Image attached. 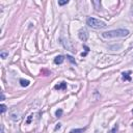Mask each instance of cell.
Returning <instances> with one entry per match:
<instances>
[{"label": "cell", "instance_id": "21", "mask_svg": "<svg viewBox=\"0 0 133 133\" xmlns=\"http://www.w3.org/2000/svg\"><path fill=\"white\" fill-rule=\"evenodd\" d=\"M132 14H133V12H132Z\"/></svg>", "mask_w": 133, "mask_h": 133}, {"label": "cell", "instance_id": "10", "mask_svg": "<svg viewBox=\"0 0 133 133\" xmlns=\"http://www.w3.org/2000/svg\"><path fill=\"white\" fill-rule=\"evenodd\" d=\"M93 4L95 5V9L97 10L100 9V7H101V2L100 1H93Z\"/></svg>", "mask_w": 133, "mask_h": 133}, {"label": "cell", "instance_id": "11", "mask_svg": "<svg viewBox=\"0 0 133 133\" xmlns=\"http://www.w3.org/2000/svg\"><path fill=\"white\" fill-rule=\"evenodd\" d=\"M118 130H119V125L116 124V125H114V127L108 133H116V132H118Z\"/></svg>", "mask_w": 133, "mask_h": 133}, {"label": "cell", "instance_id": "4", "mask_svg": "<svg viewBox=\"0 0 133 133\" xmlns=\"http://www.w3.org/2000/svg\"><path fill=\"white\" fill-rule=\"evenodd\" d=\"M54 88H55V90H66L67 88V83L64 81H62V82L59 83V84H56L55 86H54Z\"/></svg>", "mask_w": 133, "mask_h": 133}, {"label": "cell", "instance_id": "1", "mask_svg": "<svg viewBox=\"0 0 133 133\" xmlns=\"http://www.w3.org/2000/svg\"><path fill=\"white\" fill-rule=\"evenodd\" d=\"M129 34V30L127 29H116L106 31L102 33V36L104 39H112V38H125Z\"/></svg>", "mask_w": 133, "mask_h": 133}, {"label": "cell", "instance_id": "15", "mask_svg": "<svg viewBox=\"0 0 133 133\" xmlns=\"http://www.w3.org/2000/svg\"><path fill=\"white\" fill-rule=\"evenodd\" d=\"M67 58H68V59H69V60H70V61H71V62H72V64H76V61H75V59H74V58H73V57H72V56H70V55H67Z\"/></svg>", "mask_w": 133, "mask_h": 133}, {"label": "cell", "instance_id": "5", "mask_svg": "<svg viewBox=\"0 0 133 133\" xmlns=\"http://www.w3.org/2000/svg\"><path fill=\"white\" fill-rule=\"evenodd\" d=\"M64 60V57L62 55H58V56H56L55 58H54V62H55V64H62V61Z\"/></svg>", "mask_w": 133, "mask_h": 133}, {"label": "cell", "instance_id": "7", "mask_svg": "<svg viewBox=\"0 0 133 133\" xmlns=\"http://www.w3.org/2000/svg\"><path fill=\"white\" fill-rule=\"evenodd\" d=\"M29 81L28 80H24V79H21L20 80V84H21V86H23V87H25V86H28L29 85Z\"/></svg>", "mask_w": 133, "mask_h": 133}, {"label": "cell", "instance_id": "20", "mask_svg": "<svg viewBox=\"0 0 133 133\" xmlns=\"http://www.w3.org/2000/svg\"><path fill=\"white\" fill-rule=\"evenodd\" d=\"M132 126H133V123H132Z\"/></svg>", "mask_w": 133, "mask_h": 133}, {"label": "cell", "instance_id": "19", "mask_svg": "<svg viewBox=\"0 0 133 133\" xmlns=\"http://www.w3.org/2000/svg\"><path fill=\"white\" fill-rule=\"evenodd\" d=\"M132 113H133V109H132Z\"/></svg>", "mask_w": 133, "mask_h": 133}, {"label": "cell", "instance_id": "2", "mask_svg": "<svg viewBox=\"0 0 133 133\" xmlns=\"http://www.w3.org/2000/svg\"><path fill=\"white\" fill-rule=\"evenodd\" d=\"M86 23L90 27L94 28V29H103V28H106V24L103 22V21H100L98 19H95V18H88L86 20Z\"/></svg>", "mask_w": 133, "mask_h": 133}, {"label": "cell", "instance_id": "14", "mask_svg": "<svg viewBox=\"0 0 133 133\" xmlns=\"http://www.w3.org/2000/svg\"><path fill=\"white\" fill-rule=\"evenodd\" d=\"M68 3H69V0H61V1H58L59 5H64V4H68Z\"/></svg>", "mask_w": 133, "mask_h": 133}, {"label": "cell", "instance_id": "9", "mask_svg": "<svg viewBox=\"0 0 133 133\" xmlns=\"http://www.w3.org/2000/svg\"><path fill=\"white\" fill-rule=\"evenodd\" d=\"M0 56H1L2 59H5L7 56H9V52H7V51H4V50L1 51V52H0Z\"/></svg>", "mask_w": 133, "mask_h": 133}, {"label": "cell", "instance_id": "8", "mask_svg": "<svg viewBox=\"0 0 133 133\" xmlns=\"http://www.w3.org/2000/svg\"><path fill=\"white\" fill-rule=\"evenodd\" d=\"M86 128H80V129H73L70 131V133H82L83 131H85Z\"/></svg>", "mask_w": 133, "mask_h": 133}, {"label": "cell", "instance_id": "17", "mask_svg": "<svg viewBox=\"0 0 133 133\" xmlns=\"http://www.w3.org/2000/svg\"><path fill=\"white\" fill-rule=\"evenodd\" d=\"M60 126H61V124H57V126L55 127V130H58L59 128H60Z\"/></svg>", "mask_w": 133, "mask_h": 133}, {"label": "cell", "instance_id": "18", "mask_svg": "<svg viewBox=\"0 0 133 133\" xmlns=\"http://www.w3.org/2000/svg\"><path fill=\"white\" fill-rule=\"evenodd\" d=\"M1 100H4V95H3V93H1Z\"/></svg>", "mask_w": 133, "mask_h": 133}, {"label": "cell", "instance_id": "16", "mask_svg": "<svg viewBox=\"0 0 133 133\" xmlns=\"http://www.w3.org/2000/svg\"><path fill=\"white\" fill-rule=\"evenodd\" d=\"M31 119H32V116H29V118H28V120H27V124H29V123H30Z\"/></svg>", "mask_w": 133, "mask_h": 133}, {"label": "cell", "instance_id": "6", "mask_svg": "<svg viewBox=\"0 0 133 133\" xmlns=\"http://www.w3.org/2000/svg\"><path fill=\"white\" fill-rule=\"evenodd\" d=\"M130 74H131V72L128 71V72H124L123 74V80H128V81H130L131 80V77H130Z\"/></svg>", "mask_w": 133, "mask_h": 133}, {"label": "cell", "instance_id": "12", "mask_svg": "<svg viewBox=\"0 0 133 133\" xmlns=\"http://www.w3.org/2000/svg\"><path fill=\"white\" fill-rule=\"evenodd\" d=\"M0 108H1V110H0V111H1V113H4L5 111H6V109H7V107L4 105V104H1V106H0Z\"/></svg>", "mask_w": 133, "mask_h": 133}, {"label": "cell", "instance_id": "3", "mask_svg": "<svg viewBox=\"0 0 133 133\" xmlns=\"http://www.w3.org/2000/svg\"><path fill=\"white\" fill-rule=\"evenodd\" d=\"M78 36H79V39L81 41L85 42L87 40V38H88V33H87V31L85 29H81L79 32H78Z\"/></svg>", "mask_w": 133, "mask_h": 133}, {"label": "cell", "instance_id": "13", "mask_svg": "<svg viewBox=\"0 0 133 133\" xmlns=\"http://www.w3.org/2000/svg\"><path fill=\"white\" fill-rule=\"evenodd\" d=\"M55 116H57V118H60V116H62V110H61V109H58V110H56Z\"/></svg>", "mask_w": 133, "mask_h": 133}]
</instances>
